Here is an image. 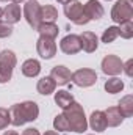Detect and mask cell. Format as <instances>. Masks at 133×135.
Masks as SVG:
<instances>
[{"mask_svg":"<svg viewBox=\"0 0 133 135\" xmlns=\"http://www.w3.org/2000/svg\"><path fill=\"white\" fill-rule=\"evenodd\" d=\"M39 116V107L33 101H24L21 104H14L9 108V118L11 124L19 127L25 123H33Z\"/></svg>","mask_w":133,"mask_h":135,"instance_id":"cell-1","label":"cell"},{"mask_svg":"<svg viewBox=\"0 0 133 135\" xmlns=\"http://www.w3.org/2000/svg\"><path fill=\"white\" fill-rule=\"evenodd\" d=\"M63 115L69 123V127L72 132H77V134H83L86 129H88V118L85 115V110L83 107L78 104V102H72L69 107H66L63 110Z\"/></svg>","mask_w":133,"mask_h":135,"instance_id":"cell-2","label":"cell"},{"mask_svg":"<svg viewBox=\"0 0 133 135\" xmlns=\"http://www.w3.org/2000/svg\"><path fill=\"white\" fill-rule=\"evenodd\" d=\"M17 65V57L13 50H2L0 52V83H6L13 77V71Z\"/></svg>","mask_w":133,"mask_h":135,"instance_id":"cell-3","label":"cell"},{"mask_svg":"<svg viewBox=\"0 0 133 135\" xmlns=\"http://www.w3.org/2000/svg\"><path fill=\"white\" fill-rule=\"evenodd\" d=\"M64 14H66V17L70 21V22H74L75 25H86L88 22H89V19H88V16L85 14V9H83V3L81 2H78V0H70V2H67L66 5H64Z\"/></svg>","mask_w":133,"mask_h":135,"instance_id":"cell-4","label":"cell"},{"mask_svg":"<svg viewBox=\"0 0 133 135\" xmlns=\"http://www.w3.org/2000/svg\"><path fill=\"white\" fill-rule=\"evenodd\" d=\"M133 17V0H117L111 8V21L121 24Z\"/></svg>","mask_w":133,"mask_h":135,"instance_id":"cell-5","label":"cell"},{"mask_svg":"<svg viewBox=\"0 0 133 135\" xmlns=\"http://www.w3.org/2000/svg\"><path fill=\"white\" fill-rule=\"evenodd\" d=\"M70 80L77 86L89 88L97 82V72L94 69H91V68H81V69H77L75 72H72Z\"/></svg>","mask_w":133,"mask_h":135,"instance_id":"cell-6","label":"cell"},{"mask_svg":"<svg viewBox=\"0 0 133 135\" xmlns=\"http://www.w3.org/2000/svg\"><path fill=\"white\" fill-rule=\"evenodd\" d=\"M24 17L32 28H34V30L38 28V25L41 24V5L38 3V0H27L25 2Z\"/></svg>","mask_w":133,"mask_h":135,"instance_id":"cell-7","label":"cell"},{"mask_svg":"<svg viewBox=\"0 0 133 135\" xmlns=\"http://www.w3.org/2000/svg\"><path fill=\"white\" fill-rule=\"evenodd\" d=\"M36 50L38 55L44 60H50L57 55V42L52 38H45V36H39L36 41Z\"/></svg>","mask_w":133,"mask_h":135,"instance_id":"cell-8","label":"cell"},{"mask_svg":"<svg viewBox=\"0 0 133 135\" xmlns=\"http://www.w3.org/2000/svg\"><path fill=\"white\" fill-rule=\"evenodd\" d=\"M122 60L117 57V55H106V57H103V60H102V63H100V68H102V72L103 74H106V75H113V77H116V75H119L121 72H122Z\"/></svg>","mask_w":133,"mask_h":135,"instance_id":"cell-9","label":"cell"},{"mask_svg":"<svg viewBox=\"0 0 133 135\" xmlns=\"http://www.w3.org/2000/svg\"><path fill=\"white\" fill-rule=\"evenodd\" d=\"M60 49L61 52H64L66 55H75L81 50V41L78 35H66L61 41H60Z\"/></svg>","mask_w":133,"mask_h":135,"instance_id":"cell-10","label":"cell"},{"mask_svg":"<svg viewBox=\"0 0 133 135\" xmlns=\"http://www.w3.org/2000/svg\"><path fill=\"white\" fill-rule=\"evenodd\" d=\"M83 9H85V14L88 16L89 21H99L105 14V9L99 0H88L83 5Z\"/></svg>","mask_w":133,"mask_h":135,"instance_id":"cell-11","label":"cell"},{"mask_svg":"<svg viewBox=\"0 0 133 135\" xmlns=\"http://www.w3.org/2000/svg\"><path fill=\"white\" fill-rule=\"evenodd\" d=\"M50 77L55 80V83H57V85L64 86V85H67V83L70 82L72 72H70V69H69V68L63 66V65H58V66L52 68V71H50Z\"/></svg>","mask_w":133,"mask_h":135,"instance_id":"cell-12","label":"cell"},{"mask_svg":"<svg viewBox=\"0 0 133 135\" xmlns=\"http://www.w3.org/2000/svg\"><path fill=\"white\" fill-rule=\"evenodd\" d=\"M80 36V41H81V50L88 52V54H93L97 50L99 47V38L97 35L93 33V32H83Z\"/></svg>","mask_w":133,"mask_h":135,"instance_id":"cell-13","label":"cell"},{"mask_svg":"<svg viewBox=\"0 0 133 135\" xmlns=\"http://www.w3.org/2000/svg\"><path fill=\"white\" fill-rule=\"evenodd\" d=\"M22 17V9L19 3H9L3 8V21L8 24H17Z\"/></svg>","mask_w":133,"mask_h":135,"instance_id":"cell-14","label":"cell"},{"mask_svg":"<svg viewBox=\"0 0 133 135\" xmlns=\"http://www.w3.org/2000/svg\"><path fill=\"white\" fill-rule=\"evenodd\" d=\"M88 126L96 131V132H103L108 126H106V119H105V113L102 110H94L89 116V121H88Z\"/></svg>","mask_w":133,"mask_h":135,"instance_id":"cell-15","label":"cell"},{"mask_svg":"<svg viewBox=\"0 0 133 135\" xmlns=\"http://www.w3.org/2000/svg\"><path fill=\"white\" fill-rule=\"evenodd\" d=\"M36 90H38L39 94H42V96H49V94L55 93V90H57V83H55V80H53L50 75H45V77H42V79L38 80Z\"/></svg>","mask_w":133,"mask_h":135,"instance_id":"cell-16","label":"cell"},{"mask_svg":"<svg viewBox=\"0 0 133 135\" xmlns=\"http://www.w3.org/2000/svg\"><path fill=\"white\" fill-rule=\"evenodd\" d=\"M103 113H105L106 126H110V127H117V126H121L122 121H124V116L121 115V112H119L117 107H108Z\"/></svg>","mask_w":133,"mask_h":135,"instance_id":"cell-17","label":"cell"},{"mask_svg":"<svg viewBox=\"0 0 133 135\" xmlns=\"http://www.w3.org/2000/svg\"><path fill=\"white\" fill-rule=\"evenodd\" d=\"M21 71H22V74L25 77H36L41 72V63L38 60H34V58H28V60H25L22 63Z\"/></svg>","mask_w":133,"mask_h":135,"instance_id":"cell-18","label":"cell"},{"mask_svg":"<svg viewBox=\"0 0 133 135\" xmlns=\"http://www.w3.org/2000/svg\"><path fill=\"white\" fill-rule=\"evenodd\" d=\"M36 30H38L39 36H45V38H52V39H55L60 33V28L55 22H41Z\"/></svg>","mask_w":133,"mask_h":135,"instance_id":"cell-19","label":"cell"},{"mask_svg":"<svg viewBox=\"0 0 133 135\" xmlns=\"http://www.w3.org/2000/svg\"><path fill=\"white\" fill-rule=\"evenodd\" d=\"M117 108H119V112H121V115H122L124 118H130L133 115V96L132 94L124 96V98L119 101Z\"/></svg>","mask_w":133,"mask_h":135,"instance_id":"cell-20","label":"cell"},{"mask_svg":"<svg viewBox=\"0 0 133 135\" xmlns=\"http://www.w3.org/2000/svg\"><path fill=\"white\" fill-rule=\"evenodd\" d=\"M57 19H58V9L53 5L41 6V22H57Z\"/></svg>","mask_w":133,"mask_h":135,"instance_id":"cell-21","label":"cell"},{"mask_svg":"<svg viewBox=\"0 0 133 135\" xmlns=\"http://www.w3.org/2000/svg\"><path fill=\"white\" fill-rule=\"evenodd\" d=\"M55 102H57V105L60 107V108H66V107H69L72 102H74V96L69 93V91H66V90H58L57 93H55Z\"/></svg>","mask_w":133,"mask_h":135,"instance_id":"cell-22","label":"cell"},{"mask_svg":"<svg viewBox=\"0 0 133 135\" xmlns=\"http://www.w3.org/2000/svg\"><path fill=\"white\" fill-rule=\"evenodd\" d=\"M105 91L110 93V94H116V93H121L124 90V82L119 79V77H111L105 82Z\"/></svg>","mask_w":133,"mask_h":135,"instance_id":"cell-23","label":"cell"},{"mask_svg":"<svg viewBox=\"0 0 133 135\" xmlns=\"http://www.w3.org/2000/svg\"><path fill=\"white\" fill-rule=\"evenodd\" d=\"M117 30H119V36H121V38H124V39H132L133 38V22H132V19L121 22L119 27H117Z\"/></svg>","mask_w":133,"mask_h":135,"instance_id":"cell-24","label":"cell"},{"mask_svg":"<svg viewBox=\"0 0 133 135\" xmlns=\"http://www.w3.org/2000/svg\"><path fill=\"white\" fill-rule=\"evenodd\" d=\"M53 129L58 131V132H69V131H70L69 123H67V119L64 118L63 113H61V115H57V116L53 118Z\"/></svg>","mask_w":133,"mask_h":135,"instance_id":"cell-25","label":"cell"},{"mask_svg":"<svg viewBox=\"0 0 133 135\" xmlns=\"http://www.w3.org/2000/svg\"><path fill=\"white\" fill-rule=\"evenodd\" d=\"M117 36H119V30H117V27H116V25H111V27H108V28L103 32V35H102V42L110 44V42H113Z\"/></svg>","mask_w":133,"mask_h":135,"instance_id":"cell-26","label":"cell"},{"mask_svg":"<svg viewBox=\"0 0 133 135\" xmlns=\"http://www.w3.org/2000/svg\"><path fill=\"white\" fill-rule=\"evenodd\" d=\"M11 124V118H9V110L0 107V131L6 129Z\"/></svg>","mask_w":133,"mask_h":135,"instance_id":"cell-27","label":"cell"},{"mask_svg":"<svg viewBox=\"0 0 133 135\" xmlns=\"http://www.w3.org/2000/svg\"><path fill=\"white\" fill-rule=\"evenodd\" d=\"M11 35H13V25L5 21H0V38H8Z\"/></svg>","mask_w":133,"mask_h":135,"instance_id":"cell-28","label":"cell"},{"mask_svg":"<svg viewBox=\"0 0 133 135\" xmlns=\"http://www.w3.org/2000/svg\"><path fill=\"white\" fill-rule=\"evenodd\" d=\"M122 71H124L129 77H132L133 75V60H129L127 63H124V65H122Z\"/></svg>","mask_w":133,"mask_h":135,"instance_id":"cell-29","label":"cell"},{"mask_svg":"<svg viewBox=\"0 0 133 135\" xmlns=\"http://www.w3.org/2000/svg\"><path fill=\"white\" fill-rule=\"evenodd\" d=\"M22 135H41V134H39L38 129H34V127H28V129H25V131L22 132Z\"/></svg>","mask_w":133,"mask_h":135,"instance_id":"cell-30","label":"cell"},{"mask_svg":"<svg viewBox=\"0 0 133 135\" xmlns=\"http://www.w3.org/2000/svg\"><path fill=\"white\" fill-rule=\"evenodd\" d=\"M3 135H19V134H17L16 131H6V132H5Z\"/></svg>","mask_w":133,"mask_h":135,"instance_id":"cell-31","label":"cell"},{"mask_svg":"<svg viewBox=\"0 0 133 135\" xmlns=\"http://www.w3.org/2000/svg\"><path fill=\"white\" fill-rule=\"evenodd\" d=\"M44 135H58V132H55V131H47Z\"/></svg>","mask_w":133,"mask_h":135,"instance_id":"cell-32","label":"cell"},{"mask_svg":"<svg viewBox=\"0 0 133 135\" xmlns=\"http://www.w3.org/2000/svg\"><path fill=\"white\" fill-rule=\"evenodd\" d=\"M58 3H61V5H66L67 2H70V0H57Z\"/></svg>","mask_w":133,"mask_h":135,"instance_id":"cell-33","label":"cell"},{"mask_svg":"<svg viewBox=\"0 0 133 135\" xmlns=\"http://www.w3.org/2000/svg\"><path fill=\"white\" fill-rule=\"evenodd\" d=\"M21 2H24V0H11V3H21Z\"/></svg>","mask_w":133,"mask_h":135,"instance_id":"cell-34","label":"cell"},{"mask_svg":"<svg viewBox=\"0 0 133 135\" xmlns=\"http://www.w3.org/2000/svg\"><path fill=\"white\" fill-rule=\"evenodd\" d=\"M2 19H3V9L0 8V21H2Z\"/></svg>","mask_w":133,"mask_h":135,"instance_id":"cell-35","label":"cell"},{"mask_svg":"<svg viewBox=\"0 0 133 135\" xmlns=\"http://www.w3.org/2000/svg\"><path fill=\"white\" fill-rule=\"evenodd\" d=\"M88 135H96V134H88Z\"/></svg>","mask_w":133,"mask_h":135,"instance_id":"cell-36","label":"cell"},{"mask_svg":"<svg viewBox=\"0 0 133 135\" xmlns=\"http://www.w3.org/2000/svg\"><path fill=\"white\" fill-rule=\"evenodd\" d=\"M0 2H6V0H0Z\"/></svg>","mask_w":133,"mask_h":135,"instance_id":"cell-37","label":"cell"},{"mask_svg":"<svg viewBox=\"0 0 133 135\" xmlns=\"http://www.w3.org/2000/svg\"><path fill=\"white\" fill-rule=\"evenodd\" d=\"M106 2H110V0H106Z\"/></svg>","mask_w":133,"mask_h":135,"instance_id":"cell-38","label":"cell"}]
</instances>
